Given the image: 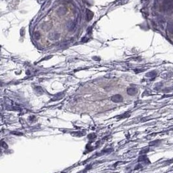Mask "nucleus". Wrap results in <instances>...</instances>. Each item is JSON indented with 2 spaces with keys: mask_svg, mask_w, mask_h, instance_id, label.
<instances>
[{
  "mask_svg": "<svg viewBox=\"0 0 173 173\" xmlns=\"http://www.w3.org/2000/svg\"><path fill=\"white\" fill-rule=\"evenodd\" d=\"M157 75V73H156V72H151L150 73H148L147 74H146V76L147 77H154Z\"/></svg>",
  "mask_w": 173,
  "mask_h": 173,
  "instance_id": "nucleus-3",
  "label": "nucleus"
},
{
  "mask_svg": "<svg viewBox=\"0 0 173 173\" xmlns=\"http://www.w3.org/2000/svg\"><path fill=\"white\" fill-rule=\"evenodd\" d=\"M146 159H147V158H146L145 156H141V157H139V162H143V161H145Z\"/></svg>",
  "mask_w": 173,
  "mask_h": 173,
  "instance_id": "nucleus-5",
  "label": "nucleus"
},
{
  "mask_svg": "<svg viewBox=\"0 0 173 173\" xmlns=\"http://www.w3.org/2000/svg\"><path fill=\"white\" fill-rule=\"evenodd\" d=\"M149 148H144L143 149H142V150H141V154H144V153H146L148 151Z\"/></svg>",
  "mask_w": 173,
  "mask_h": 173,
  "instance_id": "nucleus-6",
  "label": "nucleus"
},
{
  "mask_svg": "<svg viewBox=\"0 0 173 173\" xmlns=\"http://www.w3.org/2000/svg\"><path fill=\"white\" fill-rule=\"evenodd\" d=\"M158 141H160V140H156L152 142V143H150V145H154V144H157L158 143Z\"/></svg>",
  "mask_w": 173,
  "mask_h": 173,
  "instance_id": "nucleus-7",
  "label": "nucleus"
},
{
  "mask_svg": "<svg viewBox=\"0 0 173 173\" xmlns=\"http://www.w3.org/2000/svg\"><path fill=\"white\" fill-rule=\"evenodd\" d=\"M111 100H112V102L115 103H121L123 101V97L121 95L119 94H117L115 95H113L112 97V98H111Z\"/></svg>",
  "mask_w": 173,
  "mask_h": 173,
  "instance_id": "nucleus-1",
  "label": "nucleus"
},
{
  "mask_svg": "<svg viewBox=\"0 0 173 173\" xmlns=\"http://www.w3.org/2000/svg\"><path fill=\"white\" fill-rule=\"evenodd\" d=\"M129 116H130V113L129 112H127V113H124V114L119 115V117H118V118H119V119H123V118L128 117H129Z\"/></svg>",
  "mask_w": 173,
  "mask_h": 173,
  "instance_id": "nucleus-4",
  "label": "nucleus"
},
{
  "mask_svg": "<svg viewBox=\"0 0 173 173\" xmlns=\"http://www.w3.org/2000/svg\"><path fill=\"white\" fill-rule=\"evenodd\" d=\"M127 93L130 95H134L137 93V89L135 87H130V88L128 89Z\"/></svg>",
  "mask_w": 173,
  "mask_h": 173,
  "instance_id": "nucleus-2",
  "label": "nucleus"
}]
</instances>
